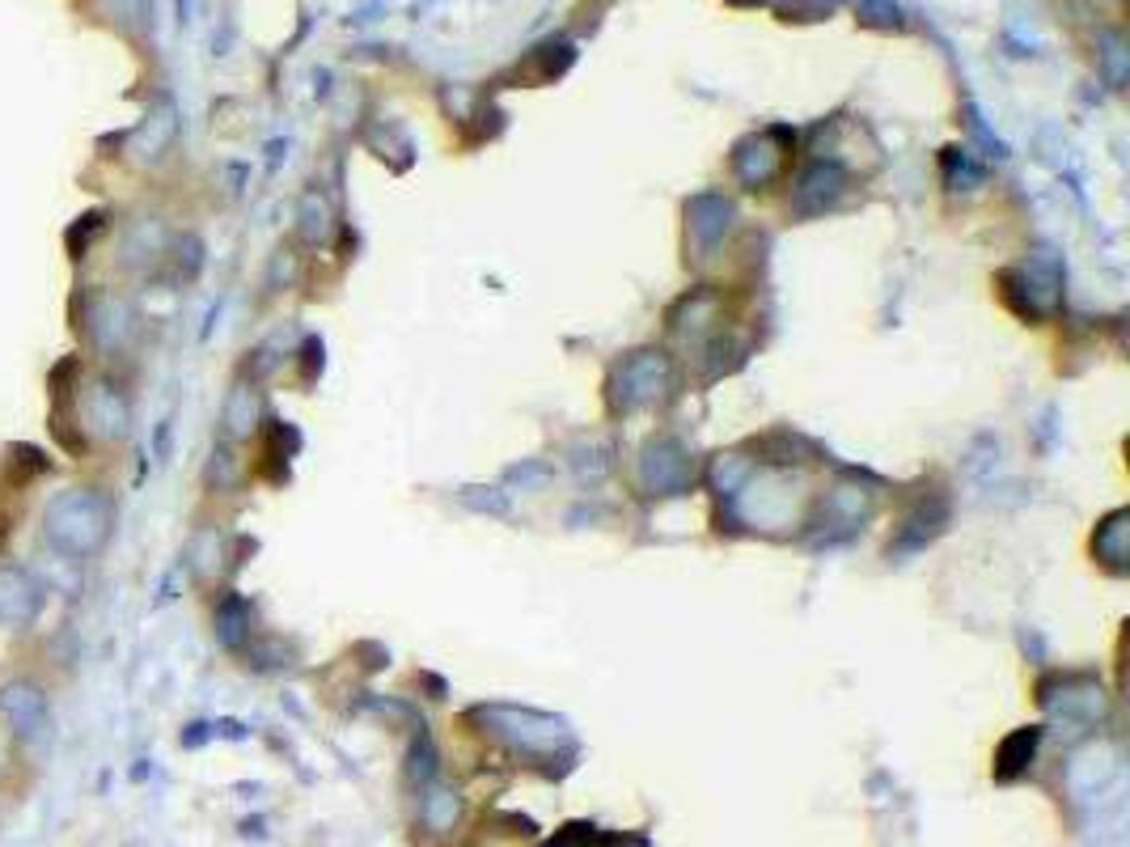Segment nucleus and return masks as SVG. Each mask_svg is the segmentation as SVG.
Instances as JSON below:
<instances>
[{
    "mask_svg": "<svg viewBox=\"0 0 1130 847\" xmlns=\"http://www.w3.org/2000/svg\"><path fill=\"white\" fill-rule=\"evenodd\" d=\"M47 535L51 542L64 551V555H89L102 538H106V526H111V509L102 496H93L86 488L60 491L51 504H47Z\"/></svg>",
    "mask_w": 1130,
    "mask_h": 847,
    "instance_id": "nucleus-1",
    "label": "nucleus"
},
{
    "mask_svg": "<svg viewBox=\"0 0 1130 847\" xmlns=\"http://www.w3.org/2000/svg\"><path fill=\"white\" fill-rule=\"evenodd\" d=\"M0 716L17 737H43L47 733V695L35 682H9L0 691Z\"/></svg>",
    "mask_w": 1130,
    "mask_h": 847,
    "instance_id": "nucleus-2",
    "label": "nucleus"
},
{
    "mask_svg": "<svg viewBox=\"0 0 1130 847\" xmlns=\"http://www.w3.org/2000/svg\"><path fill=\"white\" fill-rule=\"evenodd\" d=\"M81 420H86L93 433H102V437H124V428H128V402L119 399L111 386H93L86 407H81Z\"/></svg>",
    "mask_w": 1130,
    "mask_h": 847,
    "instance_id": "nucleus-3",
    "label": "nucleus"
},
{
    "mask_svg": "<svg viewBox=\"0 0 1130 847\" xmlns=\"http://www.w3.org/2000/svg\"><path fill=\"white\" fill-rule=\"evenodd\" d=\"M39 606V589L30 585V577L22 568H0V619L22 624L30 619Z\"/></svg>",
    "mask_w": 1130,
    "mask_h": 847,
    "instance_id": "nucleus-4",
    "label": "nucleus"
},
{
    "mask_svg": "<svg viewBox=\"0 0 1130 847\" xmlns=\"http://www.w3.org/2000/svg\"><path fill=\"white\" fill-rule=\"evenodd\" d=\"M1033 746H1038V729H1025V733L1007 737V742H1003V750H1000V767H996V775H1000V780L1020 775V771H1025V762L1033 758Z\"/></svg>",
    "mask_w": 1130,
    "mask_h": 847,
    "instance_id": "nucleus-5",
    "label": "nucleus"
},
{
    "mask_svg": "<svg viewBox=\"0 0 1130 847\" xmlns=\"http://www.w3.org/2000/svg\"><path fill=\"white\" fill-rule=\"evenodd\" d=\"M453 818H458V801H453L449 793H433V797L424 801V822H428L433 831H449Z\"/></svg>",
    "mask_w": 1130,
    "mask_h": 847,
    "instance_id": "nucleus-6",
    "label": "nucleus"
},
{
    "mask_svg": "<svg viewBox=\"0 0 1130 847\" xmlns=\"http://www.w3.org/2000/svg\"><path fill=\"white\" fill-rule=\"evenodd\" d=\"M589 839H593V826L589 822H572V826H564V835L551 839L547 847H585Z\"/></svg>",
    "mask_w": 1130,
    "mask_h": 847,
    "instance_id": "nucleus-7",
    "label": "nucleus"
}]
</instances>
